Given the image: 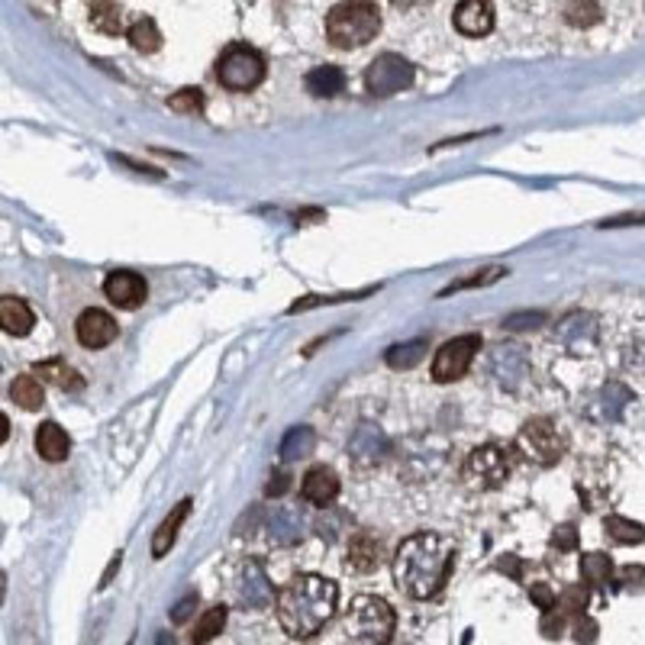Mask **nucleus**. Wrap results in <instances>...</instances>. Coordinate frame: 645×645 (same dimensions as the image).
<instances>
[{
	"mask_svg": "<svg viewBox=\"0 0 645 645\" xmlns=\"http://www.w3.org/2000/svg\"><path fill=\"white\" fill-rule=\"evenodd\" d=\"M455 568V546L436 532H417L394 555V581L417 600H433Z\"/></svg>",
	"mask_w": 645,
	"mask_h": 645,
	"instance_id": "1",
	"label": "nucleus"
},
{
	"mask_svg": "<svg viewBox=\"0 0 645 645\" xmlns=\"http://www.w3.org/2000/svg\"><path fill=\"white\" fill-rule=\"evenodd\" d=\"M339 588L323 575H297L277 594V623L291 639H310L333 620Z\"/></svg>",
	"mask_w": 645,
	"mask_h": 645,
	"instance_id": "2",
	"label": "nucleus"
},
{
	"mask_svg": "<svg viewBox=\"0 0 645 645\" xmlns=\"http://www.w3.org/2000/svg\"><path fill=\"white\" fill-rule=\"evenodd\" d=\"M381 29V10L371 0H342L329 10L327 35L336 49H362Z\"/></svg>",
	"mask_w": 645,
	"mask_h": 645,
	"instance_id": "3",
	"label": "nucleus"
},
{
	"mask_svg": "<svg viewBox=\"0 0 645 645\" xmlns=\"http://www.w3.org/2000/svg\"><path fill=\"white\" fill-rule=\"evenodd\" d=\"M394 626H398L394 607H390L388 600H381V597L362 594V597H355V600L348 603L346 639H352V642H368V645L390 642Z\"/></svg>",
	"mask_w": 645,
	"mask_h": 645,
	"instance_id": "4",
	"label": "nucleus"
},
{
	"mask_svg": "<svg viewBox=\"0 0 645 645\" xmlns=\"http://www.w3.org/2000/svg\"><path fill=\"white\" fill-rule=\"evenodd\" d=\"M217 81L227 91H252L265 81V58L252 45H229L217 62Z\"/></svg>",
	"mask_w": 645,
	"mask_h": 645,
	"instance_id": "5",
	"label": "nucleus"
},
{
	"mask_svg": "<svg viewBox=\"0 0 645 645\" xmlns=\"http://www.w3.org/2000/svg\"><path fill=\"white\" fill-rule=\"evenodd\" d=\"M517 446L529 461H536V465H542V469H549V465H555V461L565 455L568 439H565V433H561L559 426L552 423V419L536 417V419H529L523 429H519Z\"/></svg>",
	"mask_w": 645,
	"mask_h": 645,
	"instance_id": "6",
	"label": "nucleus"
},
{
	"mask_svg": "<svg viewBox=\"0 0 645 645\" xmlns=\"http://www.w3.org/2000/svg\"><path fill=\"white\" fill-rule=\"evenodd\" d=\"M417 78V68H413L407 58L394 55V52H384L365 71V87L375 97H394V94L407 91Z\"/></svg>",
	"mask_w": 645,
	"mask_h": 645,
	"instance_id": "7",
	"label": "nucleus"
},
{
	"mask_svg": "<svg viewBox=\"0 0 645 645\" xmlns=\"http://www.w3.org/2000/svg\"><path fill=\"white\" fill-rule=\"evenodd\" d=\"M478 348H481V336L478 333H465V336L448 339L433 358V381L436 384L459 381V378L469 371V365H471V358H475Z\"/></svg>",
	"mask_w": 645,
	"mask_h": 645,
	"instance_id": "8",
	"label": "nucleus"
},
{
	"mask_svg": "<svg viewBox=\"0 0 645 645\" xmlns=\"http://www.w3.org/2000/svg\"><path fill=\"white\" fill-rule=\"evenodd\" d=\"M507 471H510V465H507L504 452L497 446H478L465 461V478H469V484L475 490L500 488L507 481Z\"/></svg>",
	"mask_w": 645,
	"mask_h": 645,
	"instance_id": "9",
	"label": "nucleus"
},
{
	"mask_svg": "<svg viewBox=\"0 0 645 645\" xmlns=\"http://www.w3.org/2000/svg\"><path fill=\"white\" fill-rule=\"evenodd\" d=\"M104 297L116 310H136L149 297V284L142 281V275H136V271H110L104 281Z\"/></svg>",
	"mask_w": 645,
	"mask_h": 645,
	"instance_id": "10",
	"label": "nucleus"
},
{
	"mask_svg": "<svg viewBox=\"0 0 645 645\" xmlns=\"http://www.w3.org/2000/svg\"><path fill=\"white\" fill-rule=\"evenodd\" d=\"M555 339L565 352L581 355V352H594L597 346V323L588 317V313H571L559 323L555 329Z\"/></svg>",
	"mask_w": 645,
	"mask_h": 645,
	"instance_id": "11",
	"label": "nucleus"
},
{
	"mask_svg": "<svg viewBox=\"0 0 645 645\" xmlns=\"http://www.w3.org/2000/svg\"><path fill=\"white\" fill-rule=\"evenodd\" d=\"M75 336H78V342L85 348H106L116 339V319L106 310L91 307V310L81 313L78 323H75Z\"/></svg>",
	"mask_w": 645,
	"mask_h": 645,
	"instance_id": "12",
	"label": "nucleus"
},
{
	"mask_svg": "<svg viewBox=\"0 0 645 645\" xmlns=\"http://www.w3.org/2000/svg\"><path fill=\"white\" fill-rule=\"evenodd\" d=\"M455 29L461 35H488L494 29V4L490 0H461L455 7Z\"/></svg>",
	"mask_w": 645,
	"mask_h": 645,
	"instance_id": "13",
	"label": "nucleus"
},
{
	"mask_svg": "<svg viewBox=\"0 0 645 645\" xmlns=\"http://www.w3.org/2000/svg\"><path fill=\"white\" fill-rule=\"evenodd\" d=\"M388 448H390L388 436H384V429L375 423H362L352 433V439H348V452H352L355 461H362V465L381 461L384 455H388Z\"/></svg>",
	"mask_w": 645,
	"mask_h": 645,
	"instance_id": "14",
	"label": "nucleus"
},
{
	"mask_svg": "<svg viewBox=\"0 0 645 645\" xmlns=\"http://www.w3.org/2000/svg\"><path fill=\"white\" fill-rule=\"evenodd\" d=\"M239 600L246 603L248 610H262V607H268L271 603V581L258 561H246V568H242Z\"/></svg>",
	"mask_w": 645,
	"mask_h": 645,
	"instance_id": "15",
	"label": "nucleus"
},
{
	"mask_svg": "<svg viewBox=\"0 0 645 645\" xmlns=\"http://www.w3.org/2000/svg\"><path fill=\"white\" fill-rule=\"evenodd\" d=\"M300 497L313 507H329L339 497V478H336L333 469H310L304 475V484H300Z\"/></svg>",
	"mask_w": 645,
	"mask_h": 645,
	"instance_id": "16",
	"label": "nucleus"
},
{
	"mask_svg": "<svg viewBox=\"0 0 645 645\" xmlns=\"http://www.w3.org/2000/svg\"><path fill=\"white\" fill-rule=\"evenodd\" d=\"M35 452H39V459L45 461H65L71 452V439L68 433H65L58 423H43L39 429H35Z\"/></svg>",
	"mask_w": 645,
	"mask_h": 645,
	"instance_id": "17",
	"label": "nucleus"
},
{
	"mask_svg": "<svg viewBox=\"0 0 645 645\" xmlns=\"http://www.w3.org/2000/svg\"><path fill=\"white\" fill-rule=\"evenodd\" d=\"M304 87L313 97H336V94L346 91V71L336 68V65H319V68L307 71Z\"/></svg>",
	"mask_w": 645,
	"mask_h": 645,
	"instance_id": "18",
	"label": "nucleus"
},
{
	"mask_svg": "<svg viewBox=\"0 0 645 645\" xmlns=\"http://www.w3.org/2000/svg\"><path fill=\"white\" fill-rule=\"evenodd\" d=\"M33 323H35L33 310H29L20 297H14V294L0 297V327H4V333L7 336H29Z\"/></svg>",
	"mask_w": 645,
	"mask_h": 645,
	"instance_id": "19",
	"label": "nucleus"
},
{
	"mask_svg": "<svg viewBox=\"0 0 645 645\" xmlns=\"http://www.w3.org/2000/svg\"><path fill=\"white\" fill-rule=\"evenodd\" d=\"M378 561H381V542L375 539V536H368V532H358L352 542H348V555H346V568H352V571H371V568H378Z\"/></svg>",
	"mask_w": 645,
	"mask_h": 645,
	"instance_id": "20",
	"label": "nucleus"
},
{
	"mask_svg": "<svg viewBox=\"0 0 645 645\" xmlns=\"http://www.w3.org/2000/svg\"><path fill=\"white\" fill-rule=\"evenodd\" d=\"M313 448H317V429L300 423V426H294V429L284 433L277 452H281V461H300V459H307Z\"/></svg>",
	"mask_w": 645,
	"mask_h": 645,
	"instance_id": "21",
	"label": "nucleus"
},
{
	"mask_svg": "<svg viewBox=\"0 0 645 645\" xmlns=\"http://www.w3.org/2000/svg\"><path fill=\"white\" fill-rule=\"evenodd\" d=\"M33 371L43 378V381L55 384L58 390H81L85 388V378L71 368V365H65L62 358H45V362H35Z\"/></svg>",
	"mask_w": 645,
	"mask_h": 645,
	"instance_id": "22",
	"label": "nucleus"
},
{
	"mask_svg": "<svg viewBox=\"0 0 645 645\" xmlns=\"http://www.w3.org/2000/svg\"><path fill=\"white\" fill-rule=\"evenodd\" d=\"M191 504H194V500H181V504H177L175 510L168 513V519H165V523L156 529V539H152V555H156V559H162V555L168 552L171 546H175V536H177V529H181V523L187 519V510H191Z\"/></svg>",
	"mask_w": 645,
	"mask_h": 645,
	"instance_id": "23",
	"label": "nucleus"
},
{
	"mask_svg": "<svg viewBox=\"0 0 645 645\" xmlns=\"http://www.w3.org/2000/svg\"><path fill=\"white\" fill-rule=\"evenodd\" d=\"M126 39L136 52H142V55H152V52L162 49V29L156 26L152 16H139V20L126 29Z\"/></svg>",
	"mask_w": 645,
	"mask_h": 645,
	"instance_id": "24",
	"label": "nucleus"
},
{
	"mask_svg": "<svg viewBox=\"0 0 645 645\" xmlns=\"http://www.w3.org/2000/svg\"><path fill=\"white\" fill-rule=\"evenodd\" d=\"M10 398L14 404H20L23 410H39L45 404V390H43V378L33 375H20L14 384H10Z\"/></svg>",
	"mask_w": 645,
	"mask_h": 645,
	"instance_id": "25",
	"label": "nucleus"
},
{
	"mask_svg": "<svg viewBox=\"0 0 645 645\" xmlns=\"http://www.w3.org/2000/svg\"><path fill=\"white\" fill-rule=\"evenodd\" d=\"M87 16H91V26L100 29V33L106 35L123 33V7L116 0H94Z\"/></svg>",
	"mask_w": 645,
	"mask_h": 645,
	"instance_id": "26",
	"label": "nucleus"
},
{
	"mask_svg": "<svg viewBox=\"0 0 645 645\" xmlns=\"http://www.w3.org/2000/svg\"><path fill=\"white\" fill-rule=\"evenodd\" d=\"M603 529H607V536H610L613 542H620V546H639V542H645V526L636 523V519L617 517V513L603 519Z\"/></svg>",
	"mask_w": 645,
	"mask_h": 645,
	"instance_id": "27",
	"label": "nucleus"
},
{
	"mask_svg": "<svg viewBox=\"0 0 645 645\" xmlns=\"http://www.w3.org/2000/svg\"><path fill=\"white\" fill-rule=\"evenodd\" d=\"M268 536L277 546H291L300 539V517L291 510H275L268 519Z\"/></svg>",
	"mask_w": 645,
	"mask_h": 645,
	"instance_id": "28",
	"label": "nucleus"
},
{
	"mask_svg": "<svg viewBox=\"0 0 645 645\" xmlns=\"http://www.w3.org/2000/svg\"><path fill=\"white\" fill-rule=\"evenodd\" d=\"M613 575V561L610 555L603 552H588L581 555V578L590 584V588H600V584H607Z\"/></svg>",
	"mask_w": 645,
	"mask_h": 645,
	"instance_id": "29",
	"label": "nucleus"
},
{
	"mask_svg": "<svg viewBox=\"0 0 645 645\" xmlns=\"http://www.w3.org/2000/svg\"><path fill=\"white\" fill-rule=\"evenodd\" d=\"M223 626H227V607H210V610L200 617V623L194 626V632H191V639L194 642H210V639H217L223 632Z\"/></svg>",
	"mask_w": 645,
	"mask_h": 645,
	"instance_id": "30",
	"label": "nucleus"
},
{
	"mask_svg": "<svg viewBox=\"0 0 645 645\" xmlns=\"http://www.w3.org/2000/svg\"><path fill=\"white\" fill-rule=\"evenodd\" d=\"M600 14L603 10L597 0H571V4L565 7V20L578 29H588V26H594V23H600Z\"/></svg>",
	"mask_w": 645,
	"mask_h": 645,
	"instance_id": "31",
	"label": "nucleus"
},
{
	"mask_svg": "<svg viewBox=\"0 0 645 645\" xmlns=\"http://www.w3.org/2000/svg\"><path fill=\"white\" fill-rule=\"evenodd\" d=\"M507 275V268H484V271H475V275H469V277H461V281H455V284H448V287H442L439 291V297H452V294H459V291H469V287H488V284H494V281H500V277Z\"/></svg>",
	"mask_w": 645,
	"mask_h": 645,
	"instance_id": "32",
	"label": "nucleus"
},
{
	"mask_svg": "<svg viewBox=\"0 0 645 645\" xmlns=\"http://www.w3.org/2000/svg\"><path fill=\"white\" fill-rule=\"evenodd\" d=\"M426 355V342H407V346H394L388 355H384V362L390 365V368H413V365H419V358Z\"/></svg>",
	"mask_w": 645,
	"mask_h": 645,
	"instance_id": "33",
	"label": "nucleus"
},
{
	"mask_svg": "<svg viewBox=\"0 0 645 645\" xmlns=\"http://www.w3.org/2000/svg\"><path fill=\"white\" fill-rule=\"evenodd\" d=\"M168 110L185 114V116L200 114V110H204V94H200L197 87H185V91H177L168 97Z\"/></svg>",
	"mask_w": 645,
	"mask_h": 645,
	"instance_id": "34",
	"label": "nucleus"
},
{
	"mask_svg": "<svg viewBox=\"0 0 645 645\" xmlns=\"http://www.w3.org/2000/svg\"><path fill=\"white\" fill-rule=\"evenodd\" d=\"M588 600H590V590L581 588V584H575V588H568L565 594L555 600V607H559L561 613H568V617H578V613H584Z\"/></svg>",
	"mask_w": 645,
	"mask_h": 645,
	"instance_id": "35",
	"label": "nucleus"
},
{
	"mask_svg": "<svg viewBox=\"0 0 645 645\" xmlns=\"http://www.w3.org/2000/svg\"><path fill=\"white\" fill-rule=\"evenodd\" d=\"M371 291H362V294H333V297H319V294H310L304 300H294L287 307V313H304V310H313V307H327V304H342V300H362L368 297Z\"/></svg>",
	"mask_w": 645,
	"mask_h": 645,
	"instance_id": "36",
	"label": "nucleus"
},
{
	"mask_svg": "<svg viewBox=\"0 0 645 645\" xmlns=\"http://www.w3.org/2000/svg\"><path fill=\"white\" fill-rule=\"evenodd\" d=\"M552 546L555 549H561V552H571V549H578V532H575V526H559L555 529V536H552Z\"/></svg>",
	"mask_w": 645,
	"mask_h": 645,
	"instance_id": "37",
	"label": "nucleus"
},
{
	"mask_svg": "<svg viewBox=\"0 0 645 645\" xmlns=\"http://www.w3.org/2000/svg\"><path fill=\"white\" fill-rule=\"evenodd\" d=\"M529 597L536 600V607H539L542 613L552 610V607H555V594H552V588H549V584H532V588H529Z\"/></svg>",
	"mask_w": 645,
	"mask_h": 645,
	"instance_id": "38",
	"label": "nucleus"
},
{
	"mask_svg": "<svg viewBox=\"0 0 645 645\" xmlns=\"http://www.w3.org/2000/svg\"><path fill=\"white\" fill-rule=\"evenodd\" d=\"M575 639L578 642H594L597 639V623L590 617H584V613L575 617Z\"/></svg>",
	"mask_w": 645,
	"mask_h": 645,
	"instance_id": "39",
	"label": "nucleus"
},
{
	"mask_svg": "<svg viewBox=\"0 0 645 645\" xmlns=\"http://www.w3.org/2000/svg\"><path fill=\"white\" fill-rule=\"evenodd\" d=\"M194 607H197V597L187 594L185 600H181V603H177V607H175V610H171V620H175V623H185V620L194 613Z\"/></svg>",
	"mask_w": 645,
	"mask_h": 645,
	"instance_id": "40",
	"label": "nucleus"
},
{
	"mask_svg": "<svg viewBox=\"0 0 645 645\" xmlns=\"http://www.w3.org/2000/svg\"><path fill=\"white\" fill-rule=\"evenodd\" d=\"M497 568L507 571V575H513L517 581H523V565H519V559H513V555H504V559L497 561Z\"/></svg>",
	"mask_w": 645,
	"mask_h": 645,
	"instance_id": "41",
	"label": "nucleus"
},
{
	"mask_svg": "<svg viewBox=\"0 0 645 645\" xmlns=\"http://www.w3.org/2000/svg\"><path fill=\"white\" fill-rule=\"evenodd\" d=\"M287 488H291V478H287V475H275V481H268V488H265V490H268V497H281Z\"/></svg>",
	"mask_w": 645,
	"mask_h": 645,
	"instance_id": "42",
	"label": "nucleus"
},
{
	"mask_svg": "<svg viewBox=\"0 0 645 645\" xmlns=\"http://www.w3.org/2000/svg\"><path fill=\"white\" fill-rule=\"evenodd\" d=\"M620 578H623V584L642 581V578H645V568H639V565H630V568H623V571H620Z\"/></svg>",
	"mask_w": 645,
	"mask_h": 645,
	"instance_id": "43",
	"label": "nucleus"
},
{
	"mask_svg": "<svg viewBox=\"0 0 645 645\" xmlns=\"http://www.w3.org/2000/svg\"><path fill=\"white\" fill-rule=\"evenodd\" d=\"M630 223H645V213H632V217H617V220H607L603 227H630Z\"/></svg>",
	"mask_w": 645,
	"mask_h": 645,
	"instance_id": "44",
	"label": "nucleus"
},
{
	"mask_svg": "<svg viewBox=\"0 0 645 645\" xmlns=\"http://www.w3.org/2000/svg\"><path fill=\"white\" fill-rule=\"evenodd\" d=\"M116 568H120V552H116V559L110 561V568H106V575L100 578V588H106V584H110V578H114V571H116Z\"/></svg>",
	"mask_w": 645,
	"mask_h": 645,
	"instance_id": "45",
	"label": "nucleus"
},
{
	"mask_svg": "<svg viewBox=\"0 0 645 645\" xmlns=\"http://www.w3.org/2000/svg\"><path fill=\"white\" fill-rule=\"evenodd\" d=\"M0 426H4V433H0V439L7 442V436H10V419H7V417H0Z\"/></svg>",
	"mask_w": 645,
	"mask_h": 645,
	"instance_id": "46",
	"label": "nucleus"
}]
</instances>
